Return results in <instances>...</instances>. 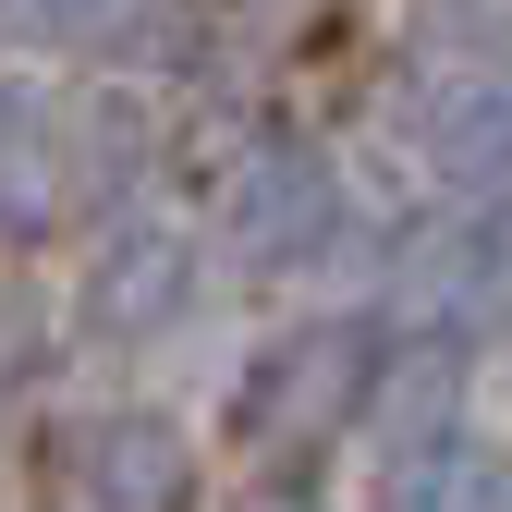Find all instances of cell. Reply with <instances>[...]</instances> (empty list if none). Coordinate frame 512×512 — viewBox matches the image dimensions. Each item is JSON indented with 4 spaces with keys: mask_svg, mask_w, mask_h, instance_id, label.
<instances>
[{
    "mask_svg": "<svg viewBox=\"0 0 512 512\" xmlns=\"http://www.w3.org/2000/svg\"><path fill=\"white\" fill-rule=\"evenodd\" d=\"M183 500V439L159 415H122L74 452V512H171Z\"/></svg>",
    "mask_w": 512,
    "mask_h": 512,
    "instance_id": "1",
    "label": "cell"
},
{
    "mask_svg": "<svg viewBox=\"0 0 512 512\" xmlns=\"http://www.w3.org/2000/svg\"><path fill=\"white\" fill-rule=\"evenodd\" d=\"M439 171L464 196H512V74H476L439 98Z\"/></svg>",
    "mask_w": 512,
    "mask_h": 512,
    "instance_id": "3",
    "label": "cell"
},
{
    "mask_svg": "<svg viewBox=\"0 0 512 512\" xmlns=\"http://www.w3.org/2000/svg\"><path fill=\"white\" fill-rule=\"evenodd\" d=\"M49 183H61V159L37 147V122L0 98V220H37V208H49Z\"/></svg>",
    "mask_w": 512,
    "mask_h": 512,
    "instance_id": "6",
    "label": "cell"
},
{
    "mask_svg": "<svg viewBox=\"0 0 512 512\" xmlns=\"http://www.w3.org/2000/svg\"><path fill=\"white\" fill-rule=\"evenodd\" d=\"M183 293H196V256H183L171 232H122V244L98 256V281H86V305L110 317V330H159Z\"/></svg>",
    "mask_w": 512,
    "mask_h": 512,
    "instance_id": "2",
    "label": "cell"
},
{
    "mask_svg": "<svg viewBox=\"0 0 512 512\" xmlns=\"http://www.w3.org/2000/svg\"><path fill=\"white\" fill-rule=\"evenodd\" d=\"M232 220H244L256 256H305L317 232H330V171H317V159H256L244 196H232Z\"/></svg>",
    "mask_w": 512,
    "mask_h": 512,
    "instance_id": "4",
    "label": "cell"
},
{
    "mask_svg": "<svg viewBox=\"0 0 512 512\" xmlns=\"http://www.w3.org/2000/svg\"><path fill=\"white\" fill-rule=\"evenodd\" d=\"M354 391H366L354 330H305V342H293V366L256 378V415H269V427H317V415H342Z\"/></svg>",
    "mask_w": 512,
    "mask_h": 512,
    "instance_id": "5",
    "label": "cell"
}]
</instances>
